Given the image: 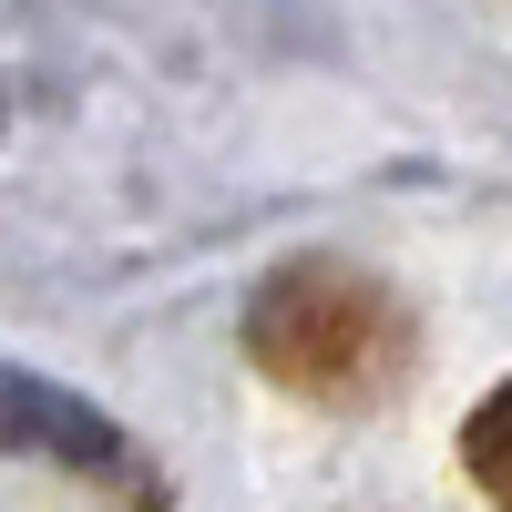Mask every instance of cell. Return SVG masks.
Here are the masks:
<instances>
[{
	"label": "cell",
	"instance_id": "6da1fadb",
	"mask_svg": "<svg viewBox=\"0 0 512 512\" xmlns=\"http://www.w3.org/2000/svg\"><path fill=\"white\" fill-rule=\"evenodd\" d=\"M246 359L318 410H379L410 379L420 328H410V297L390 277L308 256V267H277L246 297Z\"/></svg>",
	"mask_w": 512,
	"mask_h": 512
},
{
	"label": "cell",
	"instance_id": "3957f363",
	"mask_svg": "<svg viewBox=\"0 0 512 512\" xmlns=\"http://www.w3.org/2000/svg\"><path fill=\"white\" fill-rule=\"evenodd\" d=\"M461 461H472V482L492 492V512H512V379L461 420Z\"/></svg>",
	"mask_w": 512,
	"mask_h": 512
},
{
	"label": "cell",
	"instance_id": "7a4b0ae2",
	"mask_svg": "<svg viewBox=\"0 0 512 512\" xmlns=\"http://www.w3.org/2000/svg\"><path fill=\"white\" fill-rule=\"evenodd\" d=\"M0 451H41V461H62L72 482L113 492L123 512H164V472L134 451V431H123V420H103L93 400L52 390V379L11 369V359H0Z\"/></svg>",
	"mask_w": 512,
	"mask_h": 512
}]
</instances>
